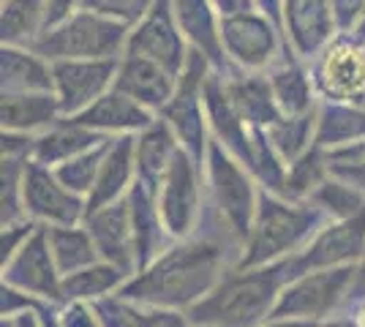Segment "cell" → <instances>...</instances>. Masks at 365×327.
I'll return each mask as SVG.
<instances>
[{"label":"cell","instance_id":"f546056e","mask_svg":"<svg viewBox=\"0 0 365 327\" xmlns=\"http://www.w3.org/2000/svg\"><path fill=\"white\" fill-rule=\"evenodd\" d=\"M357 140H365V107L351 104H324L317 115V147L335 150Z\"/></svg>","mask_w":365,"mask_h":327},{"label":"cell","instance_id":"8d00e7d4","mask_svg":"<svg viewBox=\"0 0 365 327\" xmlns=\"http://www.w3.org/2000/svg\"><path fill=\"white\" fill-rule=\"evenodd\" d=\"M153 3L155 0H82L79 9L107 16V19L131 31L145 19V14L153 9Z\"/></svg>","mask_w":365,"mask_h":327},{"label":"cell","instance_id":"5bb4252c","mask_svg":"<svg viewBox=\"0 0 365 327\" xmlns=\"http://www.w3.org/2000/svg\"><path fill=\"white\" fill-rule=\"evenodd\" d=\"M281 31L292 55L308 66L341 36L327 0H284Z\"/></svg>","mask_w":365,"mask_h":327},{"label":"cell","instance_id":"b9f144b4","mask_svg":"<svg viewBox=\"0 0 365 327\" xmlns=\"http://www.w3.org/2000/svg\"><path fill=\"white\" fill-rule=\"evenodd\" d=\"M327 161L330 164H365V140H357L344 147L327 150Z\"/></svg>","mask_w":365,"mask_h":327},{"label":"cell","instance_id":"603a6c76","mask_svg":"<svg viewBox=\"0 0 365 327\" xmlns=\"http://www.w3.org/2000/svg\"><path fill=\"white\" fill-rule=\"evenodd\" d=\"M0 93H55V66L33 47H0Z\"/></svg>","mask_w":365,"mask_h":327},{"label":"cell","instance_id":"7a4b0ae2","mask_svg":"<svg viewBox=\"0 0 365 327\" xmlns=\"http://www.w3.org/2000/svg\"><path fill=\"white\" fill-rule=\"evenodd\" d=\"M289 281H294L292 256L264 267H235L210 295L188 308V316L199 327H254L264 316H273Z\"/></svg>","mask_w":365,"mask_h":327},{"label":"cell","instance_id":"52a82bcc","mask_svg":"<svg viewBox=\"0 0 365 327\" xmlns=\"http://www.w3.org/2000/svg\"><path fill=\"white\" fill-rule=\"evenodd\" d=\"M221 49L229 71L243 74H267L289 52L281 28L262 11L221 19Z\"/></svg>","mask_w":365,"mask_h":327},{"label":"cell","instance_id":"d6986e66","mask_svg":"<svg viewBox=\"0 0 365 327\" xmlns=\"http://www.w3.org/2000/svg\"><path fill=\"white\" fill-rule=\"evenodd\" d=\"M74 120L82 123L85 128L96 131V134L107 137V140H118V137H137V134H142L145 128H150L158 120V115L112 88L91 109L76 115Z\"/></svg>","mask_w":365,"mask_h":327},{"label":"cell","instance_id":"d6a6232c","mask_svg":"<svg viewBox=\"0 0 365 327\" xmlns=\"http://www.w3.org/2000/svg\"><path fill=\"white\" fill-rule=\"evenodd\" d=\"M330 177V161H327V150L322 147H311L308 153L292 161L287 167V183H284V199L292 202H308L311 194Z\"/></svg>","mask_w":365,"mask_h":327},{"label":"cell","instance_id":"60d3db41","mask_svg":"<svg viewBox=\"0 0 365 327\" xmlns=\"http://www.w3.org/2000/svg\"><path fill=\"white\" fill-rule=\"evenodd\" d=\"M96 308H88L85 303H71L66 311H63L61 325L63 327H96Z\"/></svg>","mask_w":365,"mask_h":327},{"label":"cell","instance_id":"4316f807","mask_svg":"<svg viewBox=\"0 0 365 327\" xmlns=\"http://www.w3.org/2000/svg\"><path fill=\"white\" fill-rule=\"evenodd\" d=\"M180 150L182 147L175 137V131L169 128L164 118H158L150 128L137 134V180L150 186L153 191H158L161 177L167 175V170L172 167V161L178 158Z\"/></svg>","mask_w":365,"mask_h":327},{"label":"cell","instance_id":"277c9868","mask_svg":"<svg viewBox=\"0 0 365 327\" xmlns=\"http://www.w3.org/2000/svg\"><path fill=\"white\" fill-rule=\"evenodd\" d=\"M128 28L107 16L76 9L74 14L46 28L33 49L49 63L63 61H120L128 44Z\"/></svg>","mask_w":365,"mask_h":327},{"label":"cell","instance_id":"ee69618b","mask_svg":"<svg viewBox=\"0 0 365 327\" xmlns=\"http://www.w3.org/2000/svg\"><path fill=\"white\" fill-rule=\"evenodd\" d=\"M79 3L82 0H49V28L58 25L68 14H74L76 9H79Z\"/></svg>","mask_w":365,"mask_h":327},{"label":"cell","instance_id":"ba28073f","mask_svg":"<svg viewBox=\"0 0 365 327\" xmlns=\"http://www.w3.org/2000/svg\"><path fill=\"white\" fill-rule=\"evenodd\" d=\"M357 267H330L311 270L284 286L273 308V319H300L317 322L330 313L349 297Z\"/></svg>","mask_w":365,"mask_h":327},{"label":"cell","instance_id":"cb8c5ba5","mask_svg":"<svg viewBox=\"0 0 365 327\" xmlns=\"http://www.w3.org/2000/svg\"><path fill=\"white\" fill-rule=\"evenodd\" d=\"M63 118L55 93H0V128L41 137Z\"/></svg>","mask_w":365,"mask_h":327},{"label":"cell","instance_id":"ffe728a7","mask_svg":"<svg viewBox=\"0 0 365 327\" xmlns=\"http://www.w3.org/2000/svg\"><path fill=\"white\" fill-rule=\"evenodd\" d=\"M134 183H137V137L109 140L96 186L88 197V213L125 199Z\"/></svg>","mask_w":365,"mask_h":327},{"label":"cell","instance_id":"e0dca14e","mask_svg":"<svg viewBox=\"0 0 365 327\" xmlns=\"http://www.w3.org/2000/svg\"><path fill=\"white\" fill-rule=\"evenodd\" d=\"M3 284L31 297H44V300L61 297L63 276L49 251L44 227H38L31 234V240L3 265Z\"/></svg>","mask_w":365,"mask_h":327},{"label":"cell","instance_id":"9c48e42d","mask_svg":"<svg viewBox=\"0 0 365 327\" xmlns=\"http://www.w3.org/2000/svg\"><path fill=\"white\" fill-rule=\"evenodd\" d=\"M311 77L317 95L324 104L365 107V41L341 33L311 63Z\"/></svg>","mask_w":365,"mask_h":327},{"label":"cell","instance_id":"83f0119b","mask_svg":"<svg viewBox=\"0 0 365 327\" xmlns=\"http://www.w3.org/2000/svg\"><path fill=\"white\" fill-rule=\"evenodd\" d=\"M49 28V0H0V41L33 47Z\"/></svg>","mask_w":365,"mask_h":327},{"label":"cell","instance_id":"f35d334b","mask_svg":"<svg viewBox=\"0 0 365 327\" xmlns=\"http://www.w3.org/2000/svg\"><path fill=\"white\" fill-rule=\"evenodd\" d=\"M333 9L338 33H354L365 16V0H327Z\"/></svg>","mask_w":365,"mask_h":327},{"label":"cell","instance_id":"836d02e7","mask_svg":"<svg viewBox=\"0 0 365 327\" xmlns=\"http://www.w3.org/2000/svg\"><path fill=\"white\" fill-rule=\"evenodd\" d=\"M308 202L319 210L327 221H346V218L360 216L365 210V194H360L357 188L346 186L344 180L338 177H327L314 194Z\"/></svg>","mask_w":365,"mask_h":327},{"label":"cell","instance_id":"30bf717a","mask_svg":"<svg viewBox=\"0 0 365 327\" xmlns=\"http://www.w3.org/2000/svg\"><path fill=\"white\" fill-rule=\"evenodd\" d=\"M202 180H205V170L185 150H180L158 183V191H155L158 213H161V221L175 243L191 240L194 229L199 227L202 188H205Z\"/></svg>","mask_w":365,"mask_h":327},{"label":"cell","instance_id":"7c38bea8","mask_svg":"<svg viewBox=\"0 0 365 327\" xmlns=\"http://www.w3.org/2000/svg\"><path fill=\"white\" fill-rule=\"evenodd\" d=\"M125 52L150 58V61L161 63L164 68L180 77L185 63H188V55H191V47L182 36L180 25H178L172 0H155L153 3V9L145 14V19L128 33Z\"/></svg>","mask_w":365,"mask_h":327},{"label":"cell","instance_id":"74e56055","mask_svg":"<svg viewBox=\"0 0 365 327\" xmlns=\"http://www.w3.org/2000/svg\"><path fill=\"white\" fill-rule=\"evenodd\" d=\"M36 229H38V224L31 221V218L19 221V224H11V227H3V234H0V259H3V265L31 240V234Z\"/></svg>","mask_w":365,"mask_h":327},{"label":"cell","instance_id":"1f68e13d","mask_svg":"<svg viewBox=\"0 0 365 327\" xmlns=\"http://www.w3.org/2000/svg\"><path fill=\"white\" fill-rule=\"evenodd\" d=\"M317 115H319V107L300 118H281L278 123L267 128V137L278 150V156L287 161V167L317 145Z\"/></svg>","mask_w":365,"mask_h":327},{"label":"cell","instance_id":"f1b7e54d","mask_svg":"<svg viewBox=\"0 0 365 327\" xmlns=\"http://www.w3.org/2000/svg\"><path fill=\"white\" fill-rule=\"evenodd\" d=\"M46 240H49V251L55 256V265L61 270V276H71L85 267L101 262L98 249L93 243L91 232L85 224L76 227H44Z\"/></svg>","mask_w":365,"mask_h":327},{"label":"cell","instance_id":"d4e9b609","mask_svg":"<svg viewBox=\"0 0 365 327\" xmlns=\"http://www.w3.org/2000/svg\"><path fill=\"white\" fill-rule=\"evenodd\" d=\"M227 90L232 95V104L237 107L240 118L251 128L267 131L275 125L284 115L275 104L273 88L267 74H243V71H227Z\"/></svg>","mask_w":365,"mask_h":327},{"label":"cell","instance_id":"8992f818","mask_svg":"<svg viewBox=\"0 0 365 327\" xmlns=\"http://www.w3.org/2000/svg\"><path fill=\"white\" fill-rule=\"evenodd\" d=\"M213 63L202 52L191 49L188 63L178 79V93L167 104V109L158 115L169 123L180 147L205 170V158L210 147V123H207V109H205V85L213 74Z\"/></svg>","mask_w":365,"mask_h":327},{"label":"cell","instance_id":"6da1fadb","mask_svg":"<svg viewBox=\"0 0 365 327\" xmlns=\"http://www.w3.org/2000/svg\"><path fill=\"white\" fill-rule=\"evenodd\" d=\"M227 246L215 237L172 243L155 262L123 284L125 303L153 308H194L227 276Z\"/></svg>","mask_w":365,"mask_h":327},{"label":"cell","instance_id":"484cf974","mask_svg":"<svg viewBox=\"0 0 365 327\" xmlns=\"http://www.w3.org/2000/svg\"><path fill=\"white\" fill-rule=\"evenodd\" d=\"M101 142H107V137L96 134L91 128H85L82 123H76L74 118H61L49 131H44L41 137H36V147H33V158L49 170L61 167L71 158L88 153L93 147H98Z\"/></svg>","mask_w":365,"mask_h":327},{"label":"cell","instance_id":"3957f363","mask_svg":"<svg viewBox=\"0 0 365 327\" xmlns=\"http://www.w3.org/2000/svg\"><path fill=\"white\" fill-rule=\"evenodd\" d=\"M330 221L322 216L311 202H292L278 194L262 191L254 229L248 234L240 259L235 267H264L294 256L308 249V243L327 227Z\"/></svg>","mask_w":365,"mask_h":327},{"label":"cell","instance_id":"d590c367","mask_svg":"<svg viewBox=\"0 0 365 327\" xmlns=\"http://www.w3.org/2000/svg\"><path fill=\"white\" fill-rule=\"evenodd\" d=\"M107 147H109V140L101 142L98 147L88 150V153H82V156H76V158H71V161L61 164V167H55L52 172L58 175V180H61L68 191H74V194L88 199L93 186H96V177H98V170H101V161H104Z\"/></svg>","mask_w":365,"mask_h":327},{"label":"cell","instance_id":"ac0fdd59","mask_svg":"<svg viewBox=\"0 0 365 327\" xmlns=\"http://www.w3.org/2000/svg\"><path fill=\"white\" fill-rule=\"evenodd\" d=\"M178 74H172L161 63L142 58L134 52H125L118 63V77H115V90L134 98L137 104L161 115L167 104L178 93Z\"/></svg>","mask_w":365,"mask_h":327},{"label":"cell","instance_id":"4dcf8cb0","mask_svg":"<svg viewBox=\"0 0 365 327\" xmlns=\"http://www.w3.org/2000/svg\"><path fill=\"white\" fill-rule=\"evenodd\" d=\"M125 281H128V279L123 276L118 267L107 265V262H96V265L79 270V273L63 276L61 297H63V300H68V303L104 300L109 292L123 289V284H125Z\"/></svg>","mask_w":365,"mask_h":327},{"label":"cell","instance_id":"e575fe53","mask_svg":"<svg viewBox=\"0 0 365 327\" xmlns=\"http://www.w3.org/2000/svg\"><path fill=\"white\" fill-rule=\"evenodd\" d=\"M25 167H28V161L0 158V221H3V227L28 221V216H25V197H22Z\"/></svg>","mask_w":365,"mask_h":327},{"label":"cell","instance_id":"7dc6e473","mask_svg":"<svg viewBox=\"0 0 365 327\" xmlns=\"http://www.w3.org/2000/svg\"><path fill=\"white\" fill-rule=\"evenodd\" d=\"M354 327H365V300L363 306H360V311H357V316H354Z\"/></svg>","mask_w":365,"mask_h":327},{"label":"cell","instance_id":"5b68a950","mask_svg":"<svg viewBox=\"0 0 365 327\" xmlns=\"http://www.w3.org/2000/svg\"><path fill=\"white\" fill-rule=\"evenodd\" d=\"M205 180H207V191H210L221 227L243 249L248 234L254 229L262 188L251 177V172L215 140H210L207 158H205Z\"/></svg>","mask_w":365,"mask_h":327},{"label":"cell","instance_id":"c3c4849f","mask_svg":"<svg viewBox=\"0 0 365 327\" xmlns=\"http://www.w3.org/2000/svg\"><path fill=\"white\" fill-rule=\"evenodd\" d=\"M351 36H357L360 41H365V16H363V22H360V28H357V31L351 33Z\"/></svg>","mask_w":365,"mask_h":327},{"label":"cell","instance_id":"ab89813d","mask_svg":"<svg viewBox=\"0 0 365 327\" xmlns=\"http://www.w3.org/2000/svg\"><path fill=\"white\" fill-rule=\"evenodd\" d=\"M137 327H188V322L178 311L155 308V311H137Z\"/></svg>","mask_w":365,"mask_h":327},{"label":"cell","instance_id":"8fae6325","mask_svg":"<svg viewBox=\"0 0 365 327\" xmlns=\"http://www.w3.org/2000/svg\"><path fill=\"white\" fill-rule=\"evenodd\" d=\"M25 216L38 227H76L88 218V199L63 186L58 175L38 164L28 161L25 167Z\"/></svg>","mask_w":365,"mask_h":327},{"label":"cell","instance_id":"4fadbf2b","mask_svg":"<svg viewBox=\"0 0 365 327\" xmlns=\"http://www.w3.org/2000/svg\"><path fill=\"white\" fill-rule=\"evenodd\" d=\"M365 256V210L346 221H330L308 249L292 256L294 279L311 270L357 267Z\"/></svg>","mask_w":365,"mask_h":327},{"label":"cell","instance_id":"2e32d148","mask_svg":"<svg viewBox=\"0 0 365 327\" xmlns=\"http://www.w3.org/2000/svg\"><path fill=\"white\" fill-rule=\"evenodd\" d=\"M85 227H88L93 243L98 249L101 262L118 267L125 279H134L139 273V262L128 199H120V202L107 204V207H98V210L88 213Z\"/></svg>","mask_w":365,"mask_h":327},{"label":"cell","instance_id":"bcb514c9","mask_svg":"<svg viewBox=\"0 0 365 327\" xmlns=\"http://www.w3.org/2000/svg\"><path fill=\"white\" fill-rule=\"evenodd\" d=\"M267 327H317L314 322H300V319H275L273 325Z\"/></svg>","mask_w":365,"mask_h":327},{"label":"cell","instance_id":"7bdbcfd3","mask_svg":"<svg viewBox=\"0 0 365 327\" xmlns=\"http://www.w3.org/2000/svg\"><path fill=\"white\" fill-rule=\"evenodd\" d=\"M210 3H213L215 14L221 16V19L257 11V0H210Z\"/></svg>","mask_w":365,"mask_h":327},{"label":"cell","instance_id":"7402d4cb","mask_svg":"<svg viewBox=\"0 0 365 327\" xmlns=\"http://www.w3.org/2000/svg\"><path fill=\"white\" fill-rule=\"evenodd\" d=\"M270 88H273L275 104L284 118H300L319 107V95L314 88L311 66L287 52L281 61L267 71Z\"/></svg>","mask_w":365,"mask_h":327},{"label":"cell","instance_id":"9a60e30c","mask_svg":"<svg viewBox=\"0 0 365 327\" xmlns=\"http://www.w3.org/2000/svg\"><path fill=\"white\" fill-rule=\"evenodd\" d=\"M120 61H63L55 66V95L63 118H76L115 88Z\"/></svg>","mask_w":365,"mask_h":327},{"label":"cell","instance_id":"44dd1931","mask_svg":"<svg viewBox=\"0 0 365 327\" xmlns=\"http://www.w3.org/2000/svg\"><path fill=\"white\" fill-rule=\"evenodd\" d=\"M172 9H175L178 25L188 47L202 52L213 63L215 71L227 74L229 63L221 49V16L215 14L213 3L210 0H172Z\"/></svg>","mask_w":365,"mask_h":327},{"label":"cell","instance_id":"f6af8a7d","mask_svg":"<svg viewBox=\"0 0 365 327\" xmlns=\"http://www.w3.org/2000/svg\"><path fill=\"white\" fill-rule=\"evenodd\" d=\"M3 327H36V319L31 313H16V316H9V322H3Z\"/></svg>","mask_w":365,"mask_h":327}]
</instances>
